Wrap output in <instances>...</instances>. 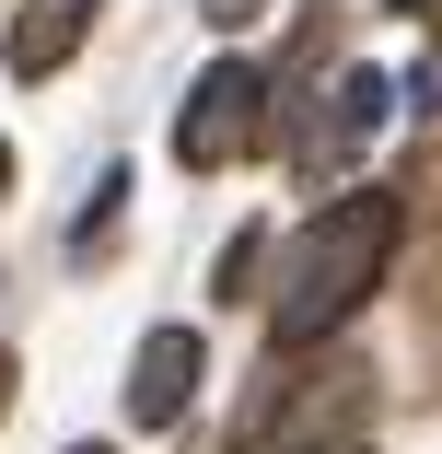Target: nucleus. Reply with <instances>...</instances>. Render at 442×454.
I'll list each match as a JSON object with an SVG mask.
<instances>
[{
  "label": "nucleus",
  "mask_w": 442,
  "mask_h": 454,
  "mask_svg": "<svg viewBox=\"0 0 442 454\" xmlns=\"http://www.w3.org/2000/svg\"><path fill=\"white\" fill-rule=\"evenodd\" d=\"M0 210H12V140H0Z\"/></svg>",
  "instance_id": "10"
},
{
  "label": "nucleus",
  "mask_w": 442,
  "mask_h": 454,
  "mask_svg": "<svg viewBox=\"0 0 442 454\" xmlns=\"http://www.w3.org/2000/svg\"><path fill=\"white\" fill-rule=\"evenodd\" d=\"M268 140H280V82L256 59H210L187 82V106H174V163H187V175H233Z\"/></svg>",
  "instance_id": "2"
},
{
  "label": "nucleus",
  "mask_w": 442,
  "mask_h": 454,
  "mask_svg": "<svg viewBox=\"0 0 442 454\" xmlns=\"http://www.w3.org/2000/svg\"><path fill=\"white\" fill-rule=\"evenodd\" d=\"M384 117H396V82H384V70H337L326 94L291 117V163H303V175H337V163L361 152Z\"/></svg>",
  "instance_id": "3"
},
{
  "label": "nucleus",
  "mask_w": 442,
  "mask_h": 454,
  "mask_svg": "<svg viewBox=\"0 0 442 454\" xmlns=\"http://www.w3.org/2000/svg\"><path fill=\"white\" fill-rule=\"evenodd\" d=\"M94 12H105V0H24V12H12V35H0L12 82H58V70L81 59V35H94Z\"/></svg>",
  "instance_id": "5"
},
{
  "label": "nucleus",
  "mask_w": 442,
  "mask_h": 454,
  "mask_svg": "<svg viewBox=\"0 0 442 454\" xmlns=\"http://www.w3.org/2000/svg\"><path fill=\"white\" fill-rule=\"evenodd\" d=\"M117 187H128V175H94V199H81V222H70V256H94L117 233Z\"/></svg>",
  "instance_id": "6"
},
{
  "label": "nucleus",
  "mask_w": 442,
  "mask_h": 454,
  "mask_svg": "<svg viewBox=\"0 0 442 454\" xmlns=\"http://www.w3.org/2000/svg\"><path fill=\"white\" fill-rule=\"evenodd\" d=\"M256 256H268V245H256V233H233V245H221V292H233V303L256 292Z\"/></svg>",
  "instance_id": "7"
},
{
  "label": "nucleus",
  "mask_w": 442,
  "mask_h": 454,
  "mask_svg": "<svg viewBox=\"0 0 442 454\" xmlns=\"http://www.w3.org/2000/svg\"><path fill=\"white\" fill-rule=\"evenodd\" d=\"M198 12H210V24L233 35V24H256V12H268V0H198Z\"/></svg>",
  "instance_id": "8"
},
{
  "label": "nucleus",
  "mask_w": 442,
  "mask_h": 454,
  "mask_svg": "<svg viewBox=\"0 0 442 454\" xmlns=\"http://www.w3.org/2000/svg\"><path fill=\"white\" fill-rule=\"evenodd\" d=\"M0 419H12V349H0Z\"/></svg>",
  "instance_id": "11"
},
{
  "label": "nucleus",
  "mask_w": 442,
  "mask_h": 454,
  "mask_svg": "<svg viewBox=\"0 0 442 454\" xmlns=\"http://www.w3.org/2000/svg\"><path fill=\"white\" fill-rule=\"evenodd\" d=\"M384 256H396V199H384V187L326 199V210L280 245V280H268V349H314V338H337L349 315L373 303Z\"/></svg>",
  "instance_id": "1"
},
{
  "label": "nucleus",
  "mask_w": 442,
  "mask_h": 454,
  "mask_svg": "<svg viewBox=\"0 0 442 454\" xmlns=\"http://www.w3.org/2000/svg\"><path fill=\"white\" fill-rule=\"evenodd\" d=\"M70 454H105V442H70Z\"/></svg>",
  "instance_id": "12"
},
{
  "label": "nucleus",
  "mask_w": 442,
  "mask_h": 454,
  "mask_svg": "<svg viewBox=\"0 0 442 454\" xmlns=\"http://www.w3.org/2000/svg\"><path fill=\"white\" fill-rule=\"evenodd\" d=\"M198 373H210V338H198V326H151L140 361H128V419H140V431H174L187 396H198Z\"/></svg>",
  "instance_id": "4"
},
{
  "label": "nucleus",
  "mask_w": 442,
  "mask_h": 454,
  "mask_svg": "<svg viewBox=\"0 0 442 454\" xmlns=\"http://www.w3.org/2000/svg\"><path fill=\"white\" fill-rule=\"evenodd\" d=\"M396 12H419V24H430V35H442V0H396Z\"/></svg>",
  "instance_id": "9"
}]
</instances>
